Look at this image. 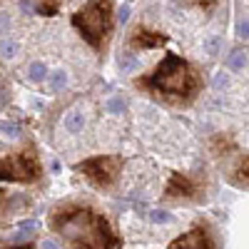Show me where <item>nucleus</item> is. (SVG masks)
Listing matches in <instances>:
<instances>
[{"label": "nucleus", "instance_id": "f257e3e1", "mask_svg": "<svg viewBox=\"0 0 249 249\" xmlns=\"http://www.w3.org/2000/svg\"><path fill=\"white\" fill-rule=\"evenodd\" d=\"M48 230L65 249H122V234L90 202H60L48 214Z\"/></svg>", "mask_w": 249, "mask_h": 249}, {"label": "nucleus", "instance_id": "f03ea898", "mask_svg": "<svg viewBox=\"0 0 249 249\" xmlns=\"http://www.w3.org/2000/svg\"><path fill=\"white\" fill-rule=\"evenodd\" d=\"M135 88L170 107H190L204 90V75L195 62L167 53L152 72L135 77Z\"/></svg>", "mask_w": 249, "mask_h": 249}, {"label": "nucleus", "instance_id": "7ed1b4c3", "mask_svg": "<svg viewBox=\"0 0 249 249\" xmlns=\"http://www.w3.org/2000/svg\"><path fill=\"white\" fill-rule=\"evenodd\" d=\"M72 28L97 53H107L115 30V0H85V5L72 13Z\"/></svg>", "mask_w": 249, "mask_h": 249}, {"label": "nucleus", "instance_id": "20e7f679", "mask_svg": "<svg viewBox=\"0 0 249 249\" xmlns=\"http://www.w3.org/2000/svg\"><path fill=\"white\" fill-rule=\"evenodd\" d=\"M45 177V167L37 150L33 144H25L5 157H0V182H15V184H40Z\"/></svg>", "mask_w": 249, "mask_h": 249}, {"label": "nucleus", "instance_id": "39448f33", "mask_svg": "<svg viewBox=\"0 0 249 249\" xmlns=\"http://www.w3.org/2000/svg\"><path fill=\"white\" fill-rule=\"evenodd\" d=\"M75 172L85 179L90 187L100 192H112L122 179L124 157L122 155H95L85 157L75 164Z\"/></svg>", "mask_w": 249, "mask_h": 249}, {"label": "nucleus", "instance_id": "423d86ee", "mask_svg": "<svg viewBox=\"0 0 249 249\" xmlns=\"http://www.w3.org/2000/svg\"><path fill=\"white\" fill-rule=\"evenodd\" d=\"M207 197V179L202 175L172 172L164 182L162 202L167 204H197Z\"/></svg>", "mask_w": 249, "mask_h": 249}, {"label": "nucleus", "instance_id": "0eeeda50", "mask_svg": "<svg viewBox=\"0 0 249 249\" xmlns=\"http://www.w3.org/2000/svg\"><path fill=\"white\" fill-rule=\"evenodd\" d=\"M167 249H219V237L207 219H197L182 234H177Z\"/></svg>", "mask_w": 249, "mask_h": 249}, {"label": "nucleus", "instance_id": "6e6552de", "mask_svg": "<svg viewBox=\"0 0 249 249\" xmlns=\"http://www.w3.org/2000/svg\"><path fill=\"white\" fill-rule=\"evenodd\" d=\"M170 43V35L162 30H155L150 25H135L127 35V48L132 53H144V50H160Z\"/></svg>", "mask_w": 249, "mask_h": 249}, {"label": "nucleus", "instance_id": "1a4fd4ad", "mask_svg": "<svg viewBox=\"0 0 249 249\" xmlns=\"http://www.w3.org/2000/svg\"><path fill=\"white\" fill-rule=\"evenodd\" d=\"M207 147H210V152L214 157H230V155L237 152V140L232 135H227V132H217V135L210 137Z\"/></svg>", "mask_w": 249, "mask_h": 249}, {"label": "nucleus", "instance_id": "9d476101", "mask_svg": "<svg viewBox=\"0 0 249 249\" xmlns=\"http://www.w3.org/2000/svg\"><path fill=\"white\" fill-rule=\"evenodd\" d=\"M232 182L239 187H249V152H244L237 160L234 170H232Z\"/></svg>", "mask_w": 249, "mask_h": 249}, {"label": "nucleus", "instance_id": "9b49d317", "mask_svg": "<svg viewBox=\"0 0 249 249\" xmlns=\"http://www.w3.org/2000/svg\"><path fill=\"white\" fill-rule=\"evenodd\" d=\"M62 3L65 0H37V13L40 15H57Z\"/></svg>", "mask_w": 249, "mask_h": 249}, {"label": "nucleus", "instance_id": "f8f14e48", "mask_svg": "<svg viewBox=\"0 0 249 249\" xmlns=\"http://www.w3.org/2000/svg\"><path fill=\"white\" fill-rule=\"evenodd\" d=\"M10 204H13V195H10L8 190H3V187H0V217H5V214H8Z\"/></svg>", "mask_w": 249, "mask_h": 249}, {"label": "nucleus", "instance_id": "ddd939ff", "mask_svg": "<svg viewBox=\"0 0 249 249\" xmlns=\"http://www.w3.org/2000/svg\"><path fill=\"white\" fill-rule=\"evenodd\" d=\"M190 3H192L195 8H199L202 13H214L217 5H219V0H190Z\"/></svg>", "mask_w": 249, "mask_h": 249}, {"label": "nucleus", "instance_id": "4468645a", "mask_svg": "<svg viewBox=\"0 0 249 249\" xmlns=\"http://www.w3.org/2000/svg\"><path fill=\"white\" fill-rule=\"evenodd\" d=\"M0 249H35V244H33V242H18V244L0 242Z\"/></svg>", "mask_w": 249, "mask_h": 249}, {"label": "nucleus", "instance_id": "2eb2a0df", "mask_svg": "<svg viewBox=\"0 0 249 249\" xmlns=\"http://www.w3.org/2000/svg\"><path fill=\"white\" fill-rule=\"evenodd\" d=\"M40 72H43V65H35L33 68V77H40Z\"/></svg>", "mask_w": 249, "mask_h": 249}, {"label": "nucleus", "instance_id": "dca6fc26", "mask_svg": "<svg viewBox=\"0 0 249 249\" xmlns=\"http://www.w3.org/2000/svg\"><path fill=\"white\" fill-rule=\"evenodd\" d=\"M242 30H244V33H249V23H244V25H242Z\"/></svg>", "mask_w": 249, "mask_h": 249}]
</instances>
